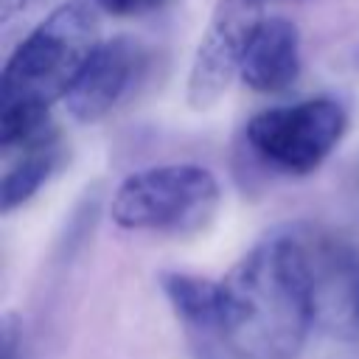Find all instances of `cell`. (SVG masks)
<instances>
[{
	"label": "cell",
	"instance_id": "6da1fadb",
	"mask_svg": "<svg viewBox=\"0 0 359 359\" xmlns=\"http://www.w3.org/2000/svg\"><path fill=\"white\" fill-rule=\"evenodd\" d=\"M320 269L292 233L255 244L222 280L219 342L233 359H294L317 317Z\"/></svg>",
	"mask_w": 359,
	"mask_h": 359
},
{
	"label": "cell",
	"instance_id": "7a4b0ae2",
	"mask_svg": "<svg viewBox=\"0 0 359 359\" xmlns=\"http://www.w3.org/2000/svg\"><path fill=\"white\" fill-rule=\"evenodd\" d=\"M98 42L95 17L84 3L53 8L8 56L0 81V109H50L53 101H65Z\"/></svg>",
	"mask_w": 359,
	"mask_h": 359
},
{
	"label": "cell",
	"instance_id": "3957f363",
	"mask_svg": "<svg viewBox=\"0 0 359 359\" xmlns=\"http://www.w3.org/2000/svg\"><path fill=\"white\" fill-rule=\"evenodd\" d=\"M219 208L216 177L196 163L151 165L129 174L112 196V222L123 230L194 233Z\"/></svg>",
	"mask_w": 359,
	"mask_h": 359
},
{
	"label": "cell",
	"instance_id": "277c9868",
	"mask_svg": "<svg viewBox=\"0 0 359 359\" xmlns=\"http://www.w3.org/2000/svg\"><path fill=\"white\" fill-rule=\"evenodd\" d=\"M348 115L334 98H309L261 109L247 123V143L286 174H311L342 140Z\"/></svg>",
	"mask_w": 359,
	"mask_h": 359
},
{
	"label": "cell",
	"instance_id": "5b68a950",
	"mask_svg": "<svg viewBox=\"0 0 359 359\" xmlns=\"http://www.w3.org/2000/svg\"><path fill=\"white\" fill-rule=\"evenodd\" d=\"M261 17L255 0H222L213 8L188 73V104L194 109H208L227 93Z\"/></svg>",
	"mask_w": 359,
	"mask_h": 359
},
{
	"label": "cell",
	"instance_id": "8992f818",
	"mask_svg": "<svg viewBox=\"0 0 359 359\" xmlns=\"http://www.w3.org/2000/svg\"><path fill=\"white\" fill-rule=\"evenodd\" d=\"M143 70V50L129 36H115L98 42L87 65L81 67L79 79L65 95L67 112L81 123H95L107 118L123 95L137 81Z\"/></svg>",
	"mask_w": 359,
	"mask_h": 359
},
{
	"label": "cell",
	"instance_id": "52a82bcc",
	"mask_svg": "<svg viewBox=\"0 0 359 359\" xmlns=\"http://www.w3.org/2000/svg\"><path fill=\"white\" fill-rule=\"evenodd\" d=\"M241 81L255 93H283L300 76V31L286 17H261L255 25L241 70Z\"/></svg>",
	"mask_w": 359,
	"mask_h": 359
},
{
	"label": "cell",
	"instance_id": "ba28073f",
	"mask_svg": "<svg viewBox=\"0 0 359 359\" xmlns=\"http://www.w3.org/2000/svg\"><path fill=\"white\" fill-rule=\"evenodd\" d=\"M62 157L59 149V132L48 129L31 140L0 146V208L3 213H11L22 202H28L53 174L56 163Z\"/></svg>",
	"mask_w": 359,
	"mask_h": 359
},
{
	"label": "cell",
	"instance_id": "9c48e42d",
	"mask_svg": "<svg viewBox=\"0 0 359 359\" xmlns=\"http://www.w3.org/2000/svg\"><path fill=\"white\" fill-rule=\"evenodd\" d=\"M163 292L171 300L177 317L202 337H216L222 331V280L185 275V272H165Z\"/></svg>",
	"mask_w": 359,
	"mask_h": 359
},
{
	"label": "cell",
	"instance_id": "30bf717a",
	"mask_svg": "<svg viewBox=\"0 0 359 359\" xmlns=\"http://www.w3.org/2000/svg\"><path fill=\"white\" fill-rule=\"evenodd\" d=\"M342 297L351 323L359 328V261H351L342 269Z\"/></svg>",
	"mask_w": 359,
	"mask_h": 359
},
{
	"label": "cell",
	"instance_id": "8fae6325",
	"mask_svg": "<svg viewBox=\"0 0 359 359\" xmlns=\"http://www.w3.org/2000/svg\"><path fill=\"white\" fill-rule=\"evenodd\" d=\"M163 3L165 0H95V6L112 17H137V14L160 8Z\"/></svg>",
	"mask_w": 359,
	"mask_h": 359
},
{
	"label": "cell",
	"instance_id": "7c38bea8",
	"mask_svg": "<svg viewBox=\"0 0 359 359\" xmlns=\"http://www.w3.org/2000/svg\"><path fill=\"white\" fill-rule=\"evenodd\" d=\"M0 345H3V359H14L17 345H20V334H17L14 317H6V320H3V337H0Z\"/></svg>",
	"mask_w": 359,
	"mask_h": 359
},
{
	"label": "cell",
	"instance_id": "4fadbf2b",
	"mask_svg": "<svg viewBox=\"0 0 359 359\" xmlns=\"http://www.w3.org/2000/svg\"><path fill=\"white\" fill-rule=\"evenodd\" d=\"M31 0H0V20L8 22L14 14H20Z\"/></svg>",
	"mask_w": 359,
	"mask_h": 359
},
{
	"label": "cell",
	"instance_id": "5bb4252c",
	"mask_svg": "<svg viewBox=\"0 0 359 359\" xmlns=\"http://www.w3.org/2000/svg\"><path fill=\"white\" fill-rule=\"evenodd\" d=\"M255 3H261V6H264V3H266V0H255Z\"/></svg>",
	"mask_w": 359,
	"mask_h": 359
}]
</instances>
